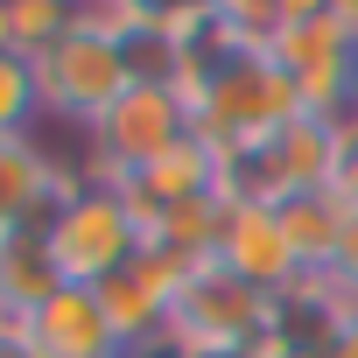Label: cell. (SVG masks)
I'll use <instances>...</instances> for the list:
<instances>
[{"instance_id":"11","label":"cell","mask_w":358,"mask_h":358,"mask_svg":"<svg viewBox=\"0 0 358 358\" xmlns=\"http://www.w3.org/2000/svg\"><path fill=\"white\" fill-rule=\"evenodd\" d=\"M274 218H281V232H288L302 274H330V260H337V246H344V225H351V204H344L337 190H295Z\"/></svg>"},{"instance_id":"10","label":"cell","mask_w":358,"mask_h":358,"mask_svg":"<svg viewBox=\"0 0 358 358\" xmlns=\"http://www.w3.org/2000/svg\"><path fill=\"white\" fill-rule=\"evenodd\" d=\"M57 288H64V267H57L43 225L0 239V316H36Z\"/></svg>"},{"instance_id":"9","label":"cell","mask_w":358,"mask_h":358,"mask_svg":"<svg viewBox=\"0 0 358 358\" xmlns=\"http://www.w3.org/2000/svg\"><path fill=\"white\" fill-rule=\"evenodd\" d=\"M267 141H274V155H281V169H288L295 190H330V183H337V162H344V148H351V127L302 106V113H295L288 127H274Z\"/></svg>"},{"instance_id":"4","label":"cell","mask_w":358,"mask_h":358,"mask_svg":"<svg viewBox=\"0 0 358 358\" xmlns=\"http://www.w3.org/2000/svg\"><path fill=\"white\" fill-rule=\"evenodd\" d=\"M190 141V99L183 85H127L120 106L85 127V162L78 176H141L148 162H162L169 148H183Z\"/></svg>"},{"instance_id":"19","label":"cell","mask_w":358,"mask_h":358,"mask_svg":"<svg viewBox=\"0 0 358 358\" xmlns=\"http://www.w3.org/2000/svg\"><path fill=\"white\" fill-rule=\"evenodd\" d=\"M267 358H323V351H295V344H274L267 337Z\"/></svg>"},{"instance_id":"12","label":"cell","mask_w":358,"mask_h":358,"mask_svg":"<svg viewBox=\"0 0 358 358\" xmlns=\"http://www.w3.org/2000/svg\"><path fill=\"white\" fill-rule=\"evenodd\" d=\"M36 120H43L36 57L29 50H0V141L8 134H36Z\"/></svg>"},{"instance_id":"18","label":"cell","mask_w":358,"mask_h":358,"mask_svg":"<svg viewBox=\"0 0 358 358\" xmlns=\"http://www.w3.org/2000/svg\"><path fill=\"white\" fill-rule=\"evenodd\" d=\"M190 358H267V344H225V351H190Z\"/></svg>"},{"instance_id":"13","label":"cell","mask_w":358,"mask_h":358,"mask_svg":"<svg viewBox=\"0 0 358 358\" xmlns=\"http://www.w3.org/2000/svg\"><path fill=\"white\" fill-rule=\"evenodd\" d=\"M8 36H15V50H50L57 36H71L78 29V0H8Z\"/></svg>"},{"instance_id":"2","label":"cell","mask_w":358,"mask_h":358,"mask_svg":"<svg viewBox=\"0 0 358 358\" xmlns=\"http://www.w3.org/2000/svg\"><path fill=\"white\" fill-rule=\"evenodd\" d=\"M43 239H50L64 281H85V288H99L106 274H120L148 246V232H141L134 204L120 197V183H113V176H92V169L78 176V190L57 204V218L43 225Z\"/></svg>"},{"instance_id":"16","label":"cell","mask_w":358,"mask_h":358,"mask_svg":"<svg viewBox=\"0 0 358 358\" xmlns=\"http://www.w3.org/2000/svg\"><path fill=\"white\" fill-rule=\"evenodd\" d=\"M0 358H43V351H36V337H29V323H22V316H0Z\"/></svg>"},{"instance_id":"15","label":"cell","mask_w":358,"mask_h":358,"mask_svg":"<svg viewBox=\"0 0 358 358\" xmlns=\"http://www.w3.org/2000/svg\"><path fill=\"white\" fill-rule=\"evenodd\" d=\"M330 281H344V288L358 295V211H351V225H344V246H337V260H330Z\"/></svg>"},{"instance_id":"17","label":"cell","mask_w":358,"mask_h":358,"mask_svg":"<svg viewBox=\"0 0 358 358\" xmlns=\"http://www.w3.org/2000/svg\"><path fill=\"white\" fill-rule=\"evenodd\" d=\"M323 358H358V316H344V330L330 337V351Z\"/></svg>"},{"instance_id":"14","label":"cell","mask_w":358,"mask_h":358,"mask_svg":"<svg viewBox=\"0 0 358 358\" xmlns=\"http://www.w3.org/2000/svg\"><path fill=\"white\" fill-rule=\"evenodd\" d=\"M204 8H211L225 29H239L246 43H260V50H267V36L281 29V0H204Z\"/></svg>"},{"instance_id":"3","label":"cell","mask_w":358,"mask_h":358,"mask_svg":"<svg viewBox=\"0 0 358 358\" xmlns=\"http://www.w3.org/2000/svg\"><path fill=\"white\" fill-rule=\"evenodd\" d=\"M134 85L127 71V50L120 36H99V29H71L57 36L50 50H36V92H43V120H64V127H99L120 92Z\"/></svg>"},{"instance_id":"1","label":"cell","mask_w":358,"mask_h":358,"mask_svg":"<svg viewBox=\"0 0 358 358\" xmlns=\"http://www.w3.org/2000/svg\"><path fill=\"white\" fill-rule=\"evenodd\" d=\"M295 113H302L295 78H288L260 43H246L204 92H190V141H204L211 155H225V148H239V141H267V134L288 127Z\"/></svg>"},{"instance_id":"7","label":"cell","mask_w":358,"mask_h":358,"mask_svg":"<svg viewBox=\"0 0 358 358\" xmlns=\"http://www.w3.org/2000/svg\"><path fill=\"white\" fill-rule=\"evenodd\" d=\"M22 323H29V337H36L43 358H127V337L113 330L99 288H85V281H64V288H57L36 316H22Z\"/></svg>"},{"instance_id":"8","label":"cell","mask_w":358,"mask_h":358,"mask_svg":"<svg viewBox=\"0 0 358 358\" xmlns=\"http://www.w3.org/2000/svg\"><path fill=\"white\" fill-rule=\"evenodd\" d=\"M218 260H225V267H232L239 281L267 288V295H281V288H295V281H302V260H295V246H288L281 218H274V211H253V204L225 218Z\"/></svg>"},{"instance_id":"6","label":"cell","mask_w":358,"mask_h":358,"mask_svg":"<svg viewBox=\"0 0 358 358\" xmlns=\"http://www.w3.org/2000/svg\"><path fill=\"white\" fill-rule=\"evenodd\" d=\"M71 190H78V162H64L36 134H8L0 141V239L50 225Z\"/></svg>"},{"instance_id":"5","label":"cell","mask_w":358,"mask_h":358,"mask_svg":"<svg viewBox=\"0 0 358 358\" xmlns=\"http://www.w3.org/2000/svg\"><path fill=\"white\" fill-rule=\"evenodd\" d=\"M169 337L190 351H225V344H267L274 337V295L239 281L225 260H204L169 302Z\"/></svg>"}]
</instances>
